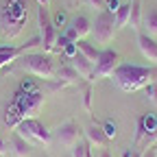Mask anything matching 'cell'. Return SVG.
I'll list each match as a JSON object with an SVG mask.
<instances>
[{
  "instance_id": "obj_1",
  "label": "cell",
  "mask_w": 157,
  "mask_h": 157,
  "mask_svg": "<svg viewBox=\"0 0 157 157\" xmlns=\"http://www.w3.org/2000/svg\"><path fill=\"white\" fill-rule=\"evenodd\" d=\"M44 107V92L35 90V92H22L17 90L13 101L5 109V124L7 127H17L26 118H37V113Z\"/></svg>"
},
{
  "instance_id": "obj_2",
  "label": "cell",
  "mask_w": 157,
  "mask_h": 157,
  "mask_svg": "<svg viewBox=\"0 0 157 157\" xmlns=\"http://www.w3.org/2000/svg\"><path fill=\"white\" fill-rule=\"evenodd\" d=\"M111 76H113V83L122 92H137V90H144L153 81V70L148 66L120 63Z\"/></svg>"
},
{
  "instance_id": "obj_3",
  "label": "cell",
  "mask_w": 157,
  "mask_h": 157,
  "mask_svg": "<svg viewBox=\"0 0 157 157\" xmlns=\"http://www.w3.org/2000/svg\"><path fill=\"white\" fill-rule=\"evenodd\" d=\"M26 20H29V13H26L24 0H7L0 7V33L13 39L22 33Z\"/></svg>"
},
{
  "instance_id": "obj_4",
  "label": "cell",
  "mask_w": 157,
  "mask_h": 157,
  "mask_svg": "<svg viewBox=\"0 0 157 157\" xmlns=\"http://www.w3.org/2000/svg\"><path fill=\"white\" fill-rule=\"evenodd\" d=\"M17 66L22 68L26 74H33L37 78H44V81H52L57 76V68L55 61L50 59L48 52H26L17 59Z\"/></svg>"
},
{
  "instance_id": "obj_5",
  "label": "cell",
  "mask_w": 157,
  "mask_h": 157,
  "mask_svg": "<svg viewBox=\"0 0 157 157\" xmlns=\"http://www.w3.org/2000/svg\"><path fill=\"white\" fill-rule=\"evenodd\" d=\"M15 131L24 137V140L31 144V146H48L52 142V133L37 120V118H26V120H22Z\"/></svg>"
},
{
  "instance_id": "obj_6",
  "label": "cell",
  "mask_w": 157,
  "mask_h": 157,
  "mask_svg": "<svg viewBox=\"0 0 157 157\" xmlns=\"http://www.w3.org/2000/svg\"><path fill=\"white\" fill-rule=\"evenodd\" d=\"M37 24H39V37H42L44 52H55L57 50V39L59 31L52 24V17L48 15V7H37Z\"/></svg>"
},
{
  "instance_id": "obj_7",
  "label": "cell",
  "mask_w": 157,
  "mask_h": 157,
  "mask_svg": "<svg viewBox=\"0 0 157 157\" xmlns=\"http://www.w3.org/2000/svg\"><path fill=\"white\" fill-rule=\"evenodd\" d=\"M116 17L113 13H109L107 9H103L101 13L96 15V20L92 22V35L96 39V44H109L111 39L116 37Z\"/></svg>"
},
{
  "instance_id": "obj_8",
  "label": "cell",
  "mask_w": 157,
  "mask_h": 157,
  "mask_svg": "<svg viewBox=\"0 0 157 157\" xmlns=\"http://www.w3.org/2000/svg\"><path fill=\"white\" fill-rule=\"evenodd\" d=\"M120 66V57H118L116 50L111 48H105L101 50V55H98L96 63H94V78L92 81H98V78H107L116 72V68Z\"/></svg>"
},
{
  "instance_id": "obj_9",
  "label": "cell",
  "mask_w": 157,
  "mask_h": 157,
  "mask_svg": "<svg viewBox=\"0 0 157 157\" xmlns=\"http://www.w3.org/2000/svg\"><path fill=\"white\" fill-rule=\"evenodd\" d=\"M90 33H92V22H90V17H85V15H74L68 22L66 31H63V35L70 39V42L85 39Z\"/></svg>"
},
{
  "instance_id": "obj_10",
  "label": "cell",
  "mask_w": 157,
  "mask_h": 157,
  "mask_svg": "<svg viewBox=\"0 0 157 157\" xmlns=\"http://www.w3.org/2000/svg\"><path fill=\"white\" fill-rule=\"evenodd\" d=\"M55 140L61 146H66V148H72L78 140H81V129H78V124L74 120H68L55 131Z\"/></svg>"
},
{
  "instance_id": "obj_11",
  "label": "cell",
  "mask_w": 157,
  "mask_h": 157,
  "mask_svg": "<svg viewBox=\"0 0 157 157\" xmlns=\"http://www.w3.org/2000/svg\"><path fill=\"white\" fill-rule=\"evenodd\" d=\"M68 63L74 68V72L81 78H85V81H92V78H94V63L90 61L87 57H83L81 52H76L74 57H70Z\"/></svg>"
},
{
  "instance_id": "obj_12",
  "label": "cell",
  "mask_w": 157,
  "mask_h": 157,
  "mask_svg": "<svg viewBox=\"0 0 157 157\" xmlns=\"http://www.w3.org/2000/svg\"><path fill=\"white\" fill-rule=\"evenodd\" d=\"M137 46H140V52L144 55V59L157 63V42H155V37H151L146 33H137Z\"/></svg>"
},
{
  "instance_id": "obj_13",
  "label": "cell",
  "mask_w": 157,
  "mask_h": 157,
  "mask_svg": "<svg viewBox=\"0 0 157 157\" xmlns=\"http://www.w3.org/2000/svg\"><path fill=\"white\" fill-rule=\"evenodd\" d=\"M85 140H87L90 144H96L98 148H103V146H107V142H109V137L105 135L103 127H96V124H90V127L85 129Z\"/></svg>"
},
{
  "instance_id": "obj_14",
  "label": "cell",
  "mask_w": 157,
  "mask_h": 157,
  "mask_svg": "<svg viewBox=\"0 0 157 157\" xmlns=\"http://www.w3.org/2000/svg\"><path fill=\"white\" fill-rule=\"evenodd\" d=\"M142 26L146 29V35L157 37V9L155 7H148L142 13Z\"/></svg>"
},
{
  "instance_id": "obj_15",
  "label": "cell",
  "mask_w": 157,
  "mask_h": 157,
  "mask_svg": "<svg viewBox=\"0 0 157 157\" xmlns=\"http://www.w3.org/2000/svg\"><path fill=\"white\" fill-rule=\"evenodd\" d=\"M11 146H13V153H15L17 157H29V155H31V144H29L17 131L11 135Z\"/></svg>"
},
{
  "instance_id": "obj_16",
  "label": "cell",
  "mask_w": 157,
  "mask_h": 157,
  "mask_svg": "<svg viewBox=\"0 0 157 157\" xmlns=\"http://www.w3.org/2000/svg\"><path fill=\"white\" fill-rule=\"evenodd\" d=\"M55 78H59V81L66 83V85H72V83H78V81H81V76H78V74L74 72V68H72L70 63H66V66L59 68Z\"/></svg>"
},
{
  "instance_id": "obj_17",
  "label": "cell",
  "mask_w": 157,
  "mask_h": 157,
  "mask_svg": "<svg viewBox=\"0 0 157 157\" xmlns=\"http://www.w3.org/2000/svg\"><path fill=\"white\" fill-rule=\"evenodd\" d=\"M142 0H131V15H129V26L133 31H140L142 26Z\"/></svg>"
},
{
  "instance_id": "obj_18",
  "label": "cell",
  "mask_w": 157,
  "mask_h": 157,
  "mask_svg": "<svg viewBox=\"0 0 157 157\" xmlns=\"http://www.w3.org/2000/svg\"><path fill=\"white\" fill-rule=\"evenodd\" d=\"M76 48H78V52H81L83 57H87L92 63H96L98 55H101V50H98L94 44H90L87 39H78V42H76Z\"/></svg>"
},
{
  "instance_id": "obj_19",
  "label": "cell",
  "mask_w": 157,
  "mask_h": 157,
  "mask_svg": "<svg viewBox=\"0 0 157 157\" xmlns=\"http://www.w3.org/2000/svg\"><path fill=\"white\" fill-rule=\"evenodd\" d=\"M129 15H131V2L120 5V9L113 13V17H116V29H124V26H129Z\"/></svg>"
},
{
  "instance_id": "obj_20",
  "label": "cell",
  "mask_w": 157,
  "mask_h": 157,
  "mask_svg": "<svg viewBox=\"0 0 157 157\" xmlns=\"http://www.w3.org/2000/svg\"><path fill=\"white\" fill-rule=\"evenodd\" d=\"M137 122L142 124V129H144V133H146V135L157 133V116H155V113H144Z\"/></svg>"
},
{
  "instance_id": "obj_21",
  "label": "cell",
  "mask_w": 157,
  "mask_h": 157,
  "mask_svg": "<svg viewBox=\"0 0 157 157\" xmlns=\"http://www.w3.org/2000/svg\"><path fill=\"white\" fill-rule=\"evenodd\" d=\"M92 144L87 140H78L70 151H72V157H92Z\"/></svg>"
},
{
  "instance_id": "obj_22",
  "label": "cell",
  "mask_w": 157,
  "mask_h": 157,
  "mask_svg": "<svg viewBox=\"0 0 157 157\" xmlns=\"http://www.w3.org/2000/svg\"><path fill=\"white\" fill-rule=\"evenodd\" d=\"M68 22H70V20H68V13L66 11H57V15L52 17V24H55L57 31H59V26H68Z\"/></svg>"
},
{
  "instance_id": "obj_23",
  "label": "cell",
  "mask_w": 157,
  "mask_h": 157,
  "mask_svg": "<svg viewBox=\"0 0 157 157\" xmlns=\"http://www.w3.org/2000/svg\"><path fill=\"white\" fill-rule=\"evenodd\" d=\"M144 90H146V98H148V101L157 107V83H153V81H151Z\"/></svg>"
},
{
  "instance_id": "obj_24",
  "label": "cell",
  "mask_w": 157,
  "mask_h": 157,
  "mask_svg": "<svg viewBox=\"0 0 157 157\" xmlns=\"http://www.w3.org/2000/svg\"><path fill=\"white\" fill-rule=\"evenodd\" d=\"M83 109H85L87 113L92 111V87H90V85H87L85 92H83Z\"/></svg>"
},
{
  "instance_id": "obj_25",
  "label": "cell",
  "mask_w": 157,
  "mask_h": 157,
  "mask_svg": "<svg viewBox=\"0 0 157 157\" xmlns=\"http://www.w3.org/2000/svg\"><path fill=\"white\" fill-rule=\"evenodd\" d=\"M103 131H105V135L109 137V140H113L116 137V122H111V120H105V124H103Z\"/></svg>"
},
{
  "instance_id": "obj_26",
  "label": "cell",
  "mask_w": 157,
  "mask_h": 157,
  "mask_svg": "<svg viewBox=\"0 0 157 157\" xmlns=\"http://www.w3.org/2000/svg\"><path fill=\"white\" fill-rule=\"evenodd\" d=\"M61 50H63V55H66L68 59H70V57H74V55L78 52V48H76V42H70V44H66Z\"/></svg>"
},
{
  "instance_id": "obj_27",
  "label": "cell",
  "mask_w": 157,
  "mask_h": 157,
  "mask_svg": "<svg viewBox=\"0 0 157 157\" xmlns=\"http://www.w3.org/2000/svg\"><path fill=\"white\" fill-rule=\"evenodd\" d=\"M105 9L109 13H116L118 9H120V0H105Z\"/></svg>"
},
{
  "instance_id": "obj_28",
  "label": "cell",
  "mask_w": 157,
  "mask_h": 157,
  "mask_svg": "<svg viewBox=\"0 0 157 157\" xmlns=\"http://www.w3.org/2000/svg\"><path fill=\"white\" fill-rule=\"evenodd\" d=\"M9 153V144H7V140L2 135H0V155H7Z\"/></svg>"
},
{
  "instance_id": "obj_29",
  "label": "cell",
  "mask_w": 157,
  "mask_h": 157,
  "mask_svg": "<svg viewBox=\"0 0 157 157\" xmlns=\"http://www.w3.org/2000/svg\"><path fill=\"white\" fill-rule=\"evenodd\" d=\"M87 2H90L92 7H96V9H101V11L105 9V0H87Z\"/></svg>"
},
{
  "instance_id": "obj_30",
  "label": "cell",
  "mask_w": 157,
  "mask_h": 157,
  "mask_svg": "<svg viewBox=\"0 0 157 157\" xmlns=\"http://www.w3.org/2000/svg\"><path fill=\"white\" fill-rule=\"evenodd\" d=\"M96 157H111V153L107 151V146H103V148L96 151Z\"/></svg>"
},
{
  "instance_id": "obj_31",
  "label": "cell",
  "mask_w": 157,
  "mask_h": 157,
  "mask_svg": "<svg viewBox=\"0 0 157 157\" xmlns=\"http://www.w3.org/2000/svg\"><path fill=\"white\" fill-rule=\"evenodd\" d=\"M142 157H157V153H155V148H146L142 153Z\"/></svg>"
},
{
  "instance_id": "obj_32",
  "label": "cell",
  "mask_w": 157,
  "mask_h": 157,
  "mask_svg": "<svg viewBox=\"0 0 157 157\" xmlns=\"http://www.w3.org/2000/svg\"><path fill=\"white\" fill-rule=\"evenodd\" d=\"M124 157H142V155L135 153V151H124Z\"/></svg>"
},
{
  "instance_id": "obj_33",
  "label": "cell",
  "mask_w": 157,
  "mask_h": 157,
  "mask_svg": "<svg viewBox=\"0 0 157 157\" xmlns=\"http://www.w3.org/2000/svg\"><path fill=\"white\" fill-rule=\"evenodd\" d=\"M37 5H39V7H48L50 0H37Z\"/></svg>"
}]
</instances>
